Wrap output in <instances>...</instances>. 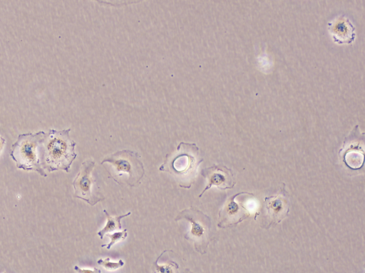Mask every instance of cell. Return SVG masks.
I'll return each mask as SVG.
<instances>
[{
  "label": "cell",
  "mask_w": 365,
  "mask_h": 273,
  "mask_svg": "<svg viewBox=\"0 0 365 273\" xmlns=\"http://www.w3.org/2000/svg\"><path fill=\"white\" fill-rule=\"evenodd\" d=\"M71 129L45 132L38 147V156L44 171L63 170L68 173L77 157L76 143L70 136Z\"/></svg>",
  "instance_id": "1"
},
{
  "label": "cell",
  "mask_w": 365,
  "mask_h": 273,
  "mask_svg": "<svg viewBox=\"0 0 365 273\" xmlns=\"http://www.w3.org/2000/svg\"><path fill=\"white\" fill-rule=\"evenodd\" d=\"M202 162L195 143L181 142L175 151L166 154L158 169L170 174L180 187L190 189L195 182L198 167Z\"/></svg>",
  "instance_id": "2"
},
{
  "label": "cell",
  "mask_w": 365,
  "mask_h": 273,
  "mask_svg": "<svg viewBox=\"0 0 365 273\" xmlns=\"http://www.w3.org/2000/svg\"><path fill=\"white\" fill-rule=\"evenodd\" d=\"M106 163L108 177L121 186L138 187L145 175L140 155L132 150L117 151L105 157L101 164Z\"/></svg>",
  "instance_id": "3"
},
{
  "label": "cell",
  "mask_w": 365,
  "mask_h": 273,
  "mask_svg": "<svg viewBox=\"0 0 365 273\" xmlns=\"http://www.w3.org/2000/svg\"><path fill=\"white\" fill-rule=\"evenodd\" d=\"M44 134L43 131L19 134L9 152L10 157L18 169L34 171L43 177H47L46 172L41 166L38 156L39 144Z\"/></svg>",
  "instance_id": "4"
},
{
  "label": "cell",
  "mask_w": 365,
  "mask_h": 273,
  "mask_svg": "<svg viewBox=\"0 0 365 273\" xmlns=\"http://www.w3.org/2000/svg\"><path fill=\"white\" fill-rule=\"evenodd\" d=\"M182 219L191 224L189 231L184 235L185 239L193 244L198 253L205 254L212 240L210 217L197 207L190 206L182 210L175 218V222Z\"/></svg>",
  "instance_id": "5"
},
{
  "label": "cell",
  "mask_w": 365,
  "mask_h": 273,
  "mask_svg": "<svg viewBox=\"0 0 365 273\" xmlns=\"http://www.w3.org/2000/svg\"><path fill=\"white\" fill-rule=\"evenodd\" d=\"M263 217L260 227L268 229L287 218L290 211V194L285 183L274 195L265 197L263 202Z\"/></svg>",
  "instance_id": "6"
},
{
  "label": "cell",
  "mask_w": 365,
  "mask_h": 273,
  "mask_svg": "<svg viewBox=\"0 0 365 273\" xmlns=\"http://www.w3.org/2000/svg\"><path fill=\"white\" fill-rule=\"evenodd\" d=\"M95 164L92 159H87L82 162L79 172L72 182L74 197L83 200L91 206H94L106 199L102 194L97 189H94L96 187H98L92 177Z\"/></svg>",
  "instance_id": "7"
},
{
  "label": "cell",
  "mask_w": 365,
  "mask_h": 273,
  "mask_svg": "<svg viewBox=\"0 0 365 273\" xmlns=\"http://www.w3.org/2000/svg\"><path fill=\"white\" fill-rule=\"evenodd\" d=\"M245 194L254 196L253 193L240 192L229 197L225 200L218 212V228L225 229L235 227L250 217L251 213L249 209L235 200L238 196Z\"/></svg>",
  "instance_id": "8"
},
{
  "label": "cell",
  "mask_w": 365,
  "mask_h": 273,
  "mask_svg": "<svg viewBox=\"0 0 365 273\" xmlns=\"http://www.w3.org/2000/svg\"><path fill=\"white\" fill-rule=\"evenodd\" d=\"M201 175L207 179V185L199 195L200 198L204 193L212 187L221 190L232 189L236 184V179L232 170L225 165L213 164L204 168Z\"/></svg>",
  "instance_id": "9"
},
{
  "label": "cell",
  "mask_w": 365,
  "mask_h": 273,
  "mask_svg": "<svg viewBox=\"0 0 365 273\" xmlns=\"http://www.w3.org/2000/svg\"><path fill=\"white\" fill-rule=\"evenodd\" d=\"M354 137L350 134L344 140L342 148L339 154L345 165L352 170H359L363 167L364 151L360 146V139Z\"/></svg>",
  "instance_id": "10"
},
{
  "label": "cell",
  "mask_w": 365,
  "mask_h": 273,
  "mask_svg": "<svg viewBox=\"0 0 365 273\" xmlns=\"http://www.w3.org/2000/svg\"><path fill=\"white\" fill-rule=\"evenodd\" d=\"M328 30L335 43L351 44L355 39V28L344 15L338 16L328 23Z\"/></svg>",
  "instance_id": "11"
},
{
  "label": "cell",
  "mask_w": 365,
  "mask_h": 273,
  "mask_svg": "<svg viewBox=\"0 0 365 273\" xmlns=\"http://www.w3.org/2000/svg\"><path fill=\"white\" fill-rule=\"evenodd\" d=\"M103 213L105 214L107 219L106 224L102 229L97 232L98 236L101 239L105 235L123 230V229L120 222L121 219L131 214V212H129L120 216L112 217L109 214L106 209H103Z\"/></svg>",
  "instance_id": "12"
},
{
  "label": "cell",
  "mask_w": 365,
  "mask_h": 273,
  "mask_svg": "<svg viewBox=\"0 0 365 273\" xmlns=\"http://www.w3.org/2000/svg\"><path fill=\"white\" fill-rule=\"evenodd\" d=\"M168 250H164L154 262L153 264L152 273H180L179 265L173 260L168 259L163 264H158L159 259Z\"/></svg>",
  "instance_id": "13"
},
{
  "label": "cell",
  "mask_w": 365,
  "mask_h": 273,
  "mask_svg": "<svg viewBox=\"0 0 365 273\" xmlns=\"http://www.w3.org/2000/svg\"><path fill=\"white\" fill-rule=\"evenodd\" d=\"M110 238V242L107 244H102L101 247H106L110 249L115 243L124 240L128 237V231L126 229L106 235Z\"/></svg>",
  "instance_id": "14"
},
{
  "label": "cell",
  "mask_w": 365,
  "mask_h": 273,
  "mask_svg": "<svg viewBox=\"0 0 365 273\" xmlns=\"http://www.w3.org/2000/svg\"><path fill=\"white\" fill-rule=\"evenodd\" d=\"M97 264L107 270L114 271L122 267L124 265V262L122 259H119L118 262H112L110 257H106L104 259H99L97 261Z\"/></svg>",
  "instance_id": "15"
},
{
  "label": "cell",
  "mask_w": 365,
  "mask_h": 273,
  "mask_svg": "<svg viewBox=\"0 0 365 273\" xmlns=\"http://www.w3.org/2000/svg\"><path fill=\"white\" fill-rule=\"evenodd\" d=\"M74 269L76 271L77 273H101V270L98 268L83 269L80 268L77 265L74 266Z\"/></svg>",
  "instance_id": "16"
},
{
  "label": "cell",
  "mask_w": 365,
  "mask_h": 273,
  "mask_svg": "<svg viewBox=\"0 0 365 273\" xmlns=\"http://www.w3.org/2000/svg\"><path fill=\"white\" fill-rule=\"evenodd\" d=\"M6 143V140L0 135V153L2 151L4 146Z\"/></svg>",
  "instance_id": "17"
},
{
  "label": "cell",
  "mask_w": 365,
  "mask_h": 273,
  "mask_svg": "<svg viewBox=\"0 0 365 273\" xmlns=\"http://www.w3.org/2000/svg\"><path fill=\"white\" fill-rule=\"evenodd\" d=\"M182 273H194V272H192L190 269L186 268V269H184Z\"/></svg>",
  "instance_id": "18"
},
{
  "label": "cell",
  "mask_w": 365,
  "mask_h": 273,
  "mask_svg": "<svg viewBox=\"0 0 365 273\" xmlns=\"http://www.w3.org/2000/svg\"><path fill=\"white\" fill-rule=\"evenodd\" d=\"M4 273H6V272H4Z\"/></svg>",
  "instance_id": "19"
},
{
  "label": "cell",
  "mask_w": 365,
  "mask_h": 273,
  "mask_svg": "<svg viewBox=\"0 0 365 273\" xmlns=\"http://www.w3.org/2000/svg\"><path fill=\"white\" fill-rule=\"evenodd\" d=\"M0 272H1V270H0Z\"/></svg>",
  "instance_id": "20"
}]
</instances>
